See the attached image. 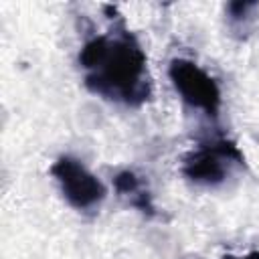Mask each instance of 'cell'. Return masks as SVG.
<instances>
[{
	"mask_svg": "<svg viewBox=\"0 0 259 259\" xmlns=\"http://www.w3.org/2000/svg\"><path fill=\"white\" fill-rule=\"evenodd\" d=\"M51 174L59 182L61 192L67 198V202L77 210L97 208L107 194L103 182L95 174H91L79 160L71 156L59 158L53 164Z\"/></svg>",
	"mask_w": 259,
	"mask_h": 259,
	"instance_id": "obj_3",
	"label": "cell"
},
{
	"mask_svg": "<svg viewBox=\"0 0 259 259\" xmlns=\"http://www.w3.org/2000/svg\"><path fill=\"white\" fill-rule=\"evenodd\" d=\"M168 75L182 101H186L190 107L202 109L206 115H219L221 89L206 71H202L192 61L174 59L168 67Z\"/></svg>",
	"mask_w": 259,
	"mask_h": 259,
	"instance_id": "obj_2",
	"label": "cell"
},
{
	"mask_svg": "<svg viewBox=\"0 0 259 259\" xmlns=\"http://www.w3.org/2000/svg\"><path fill=\"white\" fill-rule=\"evenodd\" d=\"M113 186H115V190H117L121 196H127V198H130V204L142 208L144 212H146V210H148L150 214L154 212V206H152V202H150V196H148V192H144L142 182H140V178H138L134 172H130V170L119 172V174L113 178Z\"/></svg>",
	"mask_w": 259,
	"mask_h": 259,
	"instance_id": "obj_5",
	"label": "cell"
},
{
	"mask_svg": "<svg viewBox=\"0 0 259 259\" xmlns=\"http://www.w3.org/2000/svg\"><path fill=\"white\" fill-rule=\"evenodd\" d=\"M79 63L87 71L85 83L93 93L127 105H140L150 97L146 55L127 32L87 40Z\"/></svg>",
	"mask_w": 259,
	"mask_h": 259,
	"instance_id": "obj_1",
	"label": "cell"
},
{
	"mask_svg": "<svg viewBox=\"0 0 259 259\" xmlns=\"http://www.w3.org/2000/svg\"><path fill=\"white\" fill-rule=\"evenodd\" d=\"M231 164H243V154L235 144L227 140H217L210 144H202L198 150L190 152L184 158L182 172L196 184L217 186L225 182Z\"/></svg>",
	"mask_w": 259,
	"mask_h": 259,
	"instance_id": "obj_4",
	"label": "cell"
},
{
	"mask_svg": "<svg viewBox=\"0 0 259 259\" xmlns=\"http://www.w3.org/2000/svg\"><path fill=\"white\" fill-rule=\"evenodd\" d=\"M225 259H259V251H253V253H247L245 257H225Z\"/></svg>",
	"mask_w": 259,
	"mask_h": 259,
	"instance_id": "obj_6",
	"label": "cell"
}]
</instances>
